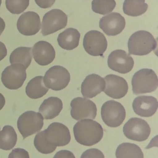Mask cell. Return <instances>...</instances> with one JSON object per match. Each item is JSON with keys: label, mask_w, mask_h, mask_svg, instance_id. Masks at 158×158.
I'll return each instance as SVG.
<instances>
[{"label": "cell", "mask_w": 158, "mask_h": 158, "mask_svg": "<svg viewBox=\"0 0 158 158\" xmlns=\"http://www.w3.org/2000/svg\"><path fill=\"white\" fill-rule=\"evenodd\" d=\"M76 141L85 146H92L99 143L104 135L101 124L92 119H83L77 122L73 127Z\"/></svg>", "instance_id": "obj_1"}, {"label": "cell", "mask_w": 158, "mask_h": 158, "mask_svg": "<svg viewBox=\"0 0 158 158\" xmlns=\"http://www.w3.org/2000/svg\"><path fill=\"white\" fill-rule=\"evenodd\" d=\"M128 45L129 55L144 56L156 50L157 43L151 33L142 30L130 36Z\"/></svg>", "instance_id": "obj_2"}, {"label": "cell", "mask_w": 158, "mask_h": 158, "mask_svg": "<svg viewBox=\"0 0 158 158\" xmlns=\"http://www.w3.org/2000/svg\"><path fill=\"white\" fill-rule=\"evenodd\" d=\"M132 85L135 94L152 93L158 87L157 76L152 69H141L134 75L132 79Z\"/></svg>", "instance_id": "obj_3"}, {"label": "cell", "mask_w": 158, "mask_h": 158, "mask_svg": "<svg viewBox=\"0 0 158 158\" xmlns=\"http://www.w3.org/2000/svg\"><path fill=\"white\" fill-rule=\"evenodd\" d=\"M43 125L41 114L32 110L23 113L17 121L18 129L23 139L40 131Z\"/></svg>", "instance_id": "obj_4"}, {"label": "cell", "mask_w": 158, "mask_h": 158, "mask_svg": "<svg viewBox=\"0 0 158 158\" xmlns=\"http://www.w3.org/2000/svg\"><path fill=\"white\" fill-rule=\"evenodd\" d=\"M101 116L103 121L107 126L116 128L123 123L126 118V110L119 102L109 100L102 106Z\"/></svg>", "instance_id": "obj_5"}, {"label": "cell", "mask_w": 158, "mask_h": 158, "mask_svg": "<svg viewBox=\"0 0 158 158\" xmlns=\"http://www.w3.org/2000/svg\"><path fill=\"white\" fill-rule=\"evenodd\" d=\"M70 79V74L65 68L61 66H54L45 73L44 83L48 88L60 91L67 86Z\"/></svg>", "instance_id": "obj_6"}, {"label": "cell", "mask_w": 158, "mask_h": 158, "mask_svg": "<svg viewBox=\"0 0 158 158\" xmlns=\"http://www.w3.org/2000/svg\"><path fill=\"white\" fill-rule=\"evenodd\" d=\"M67 22V15L63 11L60 9H52L43 18L42 34L44 36L53 34L66 27Z\"/></svg>", "instance_id": "obj_7"}, {"label": "cell", "mask_w": 158, "mask_h": 158, "mask_svg": "<svg viewBox=\"0 0 158 158\" xmlns=\"http://www.w3.org/2000/svg\"><path fill=\"white\" fill-rule=\"evenodd\" d=\"M26 69L19 64H12L3 71L2 82L6 88L10 90H16L23 85L27 78Z\"/></svg>", "instance_id": "obj_8"}, {"label": "cell", "mask_w": 158, "mask_h": 158, "mask_svg": "<svg viewBox=\"0 0 158 158\" xmlns=\"http://www.w3.org/2000/svg\"><path fill=\"white\" fill-rule=\"evenodd\" d=\"M124 135L127 138L137 142L147 140L151 133V129L144 120L133 118L125 123L123 128Z\"/></svg>", "instance_id": "obj_9"}, {"label": "cell", "mask_w": 158, "mask_h": 158, "mask_svg": "<svg viewBox=\"0 0 158 158\" xmlns=\"http://www.w3.org/2000/svg\"><path fill=\"white\" fill-rule=\"evenodd\" d=\"M43 131L47 143L56 147L67 145L71 139L68 128L60 123H51L46 130Z\"/></svg>", "instance_id": "obj_10"}, {"label": "cell", "mask_w": 158, "mask_h": 158, "mask_svg": "<svg viewBox=\"0 0 158 158\" xmlns=\"http://www.w3.org/2000/svg\"><path fill=\"white\" fill-rule=\"evenodd\" d=\"M83 46L86 52L90 55L102 56L107 48V40L104 34L100 31H90L84 36Z\"/></svg>", "instance_id": "obj_11"}, {"label": "cell", "mask_w": 158, "mask_h": 158, "mask_svg": "<svg viewBox=\"0 0 158 158\" xmlns=\"http://www.w3.org/2000/svg\"><path fill=\"white\" fill-rule=\"evenodd\" d=\"M71 117L76 120L95 118L97 114L96 105L92 100L81 97L74 98L70 103Z\"/></svg>", "instance_id": "obj_12"}, {"label": "cell", "mask_w": 158, "mask_h": 158, "mask_svg": "<svg viewBox=\"0 0 158 158\" xmlns=\"http://www.w3.org/2000/svg\"><path fill=\"white\" fill-rule=\"evenodd\" d=\"M109 67L121 74H127L132 70L134 61L125 51L117 50L112 52L108 58Z\"/></svg>", "instance_id": "obj_13"}, {"label": "cell", "mask_w": 158, "mask_h": 158, "mask_svg": "<svg viewBox=\"0 0 158 158\" xmlns=\"http://www.w3.org/2000/svg\"><path fill=\"white\" fill-rule=\"evenodd\" d=\"M104 79L105 87L104 92L108 96L114 99H120L128 93V83L123 78L110 74L106 76Z\"/></svg>", "instance_id": "obj_14"}, {"label": "cell", "mask_w": 158, "mask_h": 158, "mask_svg": "<svg viewBox=\"0 0 158 158\" xmlns=\"http://www.w3.org/2000/svg\"><path fill=\"white\" fill-rule=\"evenodd\" d=\"M19 32L25 36L37 34L41 28V19L38 14L34 12H25L19 17L17 23Z\"/></svg>", "instance_id": "obj_15"}, {"label": "cell", "mask_w": 158, "mask_h": 158, "mask_svg": "<svg viewBox=\"0 0 158 158\" xmlns=\"http://www.w3.org/2000/svg\"><path fill=\"white\" fill-rule=\"evenodd\" d=\"M125 18L119 13H110L100 19L99 27L106 35L114 36L118 35L125 28Z\"/></svg>", "instance_id": "obj_16"}, {"label": "cell", "mask_w": 158, "mask_h": 158, "mask_svg": "<svg viewBox=\"0 0 158 158\" xmlns=\"http://www.w3.org/2000/svg\"><path fill=\"white\" fill-rule=\"evenodd\" d=\"M35 62L41 66L48 65L55 58V51L52 44L45 41L36 43L32 48Z\"/></svg>", "instance_id": "obj_17"}, {"label": "cell", "mask_w": 158, "mask_h": 158, "mask_svg": "<svg viewBox=\"0 0 158 158\" xmlns=\"http://www.w3.org/2000/svg\"><path fill=\"white\" fill-rule=\"evenodd\" d=\"M158 103L156 98L150 96H140L134 100L133 108L137 115L142 117H150L157 110Z\"/></svg>", "instance_id": "obj_18"}, {"label": "cell", "mask_w": 158, "mask_h": 158, "mask_svg": "<svg viewBox=\"0 0 158 158\" xmlns=\"http://www.w3.org/2000/svg\"><path fill=\"white\" fill-rule=\"evenodd\" d=\"M105 87L104 78L95 74L86 77L82 83L81 93L83 97L92 98L104 91Z\"/></svg>", "instance_id": "obj_19"}, {"label": "cell", "mask_w": 158, "mask_h": 158, "mask_svg": "<svg viewBox=\"0 0 158 158\" xmlns=\"http://www.w3.org/2000/svg\"><path fill=\"white\" fill-rule=\"evenodd\" d=\"M62 100L55 97H51L44 100L39 108V112L46 120L52 119L59 115L63 109Z\"/></svg>", "instance_id": "obj_20"}, {"label": "cell", "mask_w": 158, "mask_h": 158, "mask_svg": "<svg viewBox=\"0 0 158 158\" xmlns=\"http://www.w3.org/2000/svg\"><path fill=\"white\" fill-rule=\"evenodd\" d=\"M80 33L73 28H69L60 33L57 41L59 46L64 50L71 51L79 45Z\"/></svg>", "instance_id": "obj_21"}, {"label": "cell", "mask_w": 158, "mask_h": 158, "mask_svg": "<svg viewBox=\"0 0 158 158\" xmlns=\"http://www.w3.org/2000/svg\"><path fill=\"white\" fill-rule=\"evenodd\" d=\"M44 77L38 76L29 81L26 87V93L28 97L32 99L41 98L48 92V88L44 83Z\"/></svg>", "instance_id": "obj_22"}, {"label": "cell", "mask_w": 158, "mask_h": 158, "mask_svg": "<svg viewBox=\"0 0 158 158\" xmlns=\"http://www.w3.org/2000/svg\"><path fill=\"white\" fill-rule=\"evenodd\" d=\"M32 48L20 47L14 50L10 55V64H19L23 65L25 68H28L32 60Z\"/></svg>", "instance_id": "obj_23"}, {"label": "cell", "mask_w": 158, "mask_h": 158, "mask_svg": "<svg viewBox=\"0 0 158 158\" xmlns=\"http://www.w3.org/2000/svg\"><path fill=\"white\" fill-rule=\"evenodd\" d=\"M17 135L13 127L6 125L0 131V148L4 150H10L15 146Z\"/></svg>", "instance_id": "obj_24"}, {"label": "cell", "mask_w": 158, "mask_h": 158, "mask_svg": "<svg viewBox=\"0 0 158 158\" xmlns=\"http://www.w3.org/2000/svg\"><path fill=\"white\" fill-rule=\"evenodd\" d=\"M116 156L117 158H144L143 153L138 145L128 143L119 145Z\"/></svg>", "instance_id": "obj_25"}, {"label": "cell", "mask_w": 158, "mask_h": 158, "mask_svg": "<svg viewBox=\"0 0 158 158\" xmlns=\"http://www.w3.org/2000/svg\"><path fill=\"white\" fill-rule=\"evenodd\" d=\"M148 5L145 0H125L123 5L124 14L132 17H137L147 11Z\"/></svg>", "instance_id": "obj_26"}, {"label": "cell", "mask_w": 158, "mask_h": 158, "mask_svg": "<svg viewBox=\"0 0 158 158\" xmlns=\"http://www.w3.org/2000/svg\"><path fill=\"white\" fill-rule=\"evenodd\" d=\"M92 9L95 13L105 15L111 13L116 6L115 0H93Z\"/></svg>", "instance_id": "obj_27"}, {"label": "cell", "mask_w": 158, "mask_h": 158, "mask_svg": "<svg viewBox=\"0 0 158 158\" xmlns=\"http://www.w3.org/2000/svg\"><path fill=\"white\" fill-rule=\"evenodd\" d=\"M34 145L36 149L41 154H51L56 149V147L51 145L47 143L45 138L43 131L37 134L35 136Z\"/></svg>", "instance_id": "obj_28"}, {"label": "cell", "mask_w": 158, "mask_h": 158, "mask_svg": "<svg viewBox=\"0 0 158 158\" xmlns=\"http://www.w3.org/2000/svg\"><path fill=\"white\" fill-rule=\"evenodd\" d=\"M29 0H6V6L8 11L15 15L24 12L28 6Z\"/></svg>", "instance_id": "obj_29"}, {"label": "cell", "mask_w": 158, "mask_h": 158, "mask_svg": "<svg viewBox=\"0 0 158 158\" xmlns=\"http://www.w3.org/2000/svg\"><path fill=\"white\" fill-rule=\"evenodd\" d=\"M80 158H105L103 153L99 149L91 148L83 152Z\"/></svg>", "instance_id": "obj_30"}, {"label": "cell", "mask_w": 158, "mask_h": 158, "mask_svg": "<svg viewBox=\"0 0 158 158\" xmlns=\"http://www.w3.org/2000/svg\"><path fill=\"white\" fill-rule=\"evenodd\" d=\"M8 158H30L28 151L22 148L13 149L9 154Z\"/></svg>", "instance_id": "obj_31"}, {"label": "cell", "mask_w": 158, "mask_h": 158, "mask_svg": "<svg viewBox=\"0 0 158 158\" xmlns=\"http://www.w3.org/2000/svg\"><path fill=\"white\" fill-rule=\"evenodd\" d=\"M56 0H35V2L41 8H48L51 7Z\"/></svg>", "instance_id": "obj_32"}, {"label": "cell", "mask_w": 158, "mask_h": 158, "mask_svg": "<svg viewBox=\"0 0 158 158\" xmlns=\"http://www.w3.org/2000/svg\"><path fill=\"white\" fill-rule=\"evenodd\" d=\"M53 158H76L73 153L66 150H62L56 154Z\"/></svg>", "instance_id": "obj_33"}, {"label": "cell", "mask_w": 158, "mask_h": 158, "mask_svg": "<svg viewBox=\"0 0 158 158\" xmlns=\"http://www.w3.org/2000/svg\"><path fill=\"white\" fill-rule=\"evenodd\" d=\"M7 55V50L5 45L0 41V61H2Z\"/></svg>", "instance_id": "obj_34"}, {"label": "cell", "mask_w": 158, "mask_h": 158, "mask_svg": "<svg viewBox=\"0 0 158 158\" xmlns=\"http://www.w3.org/2000/svg\"><path fill=\"white\" fill-rule=\"evenodd\" d=\"M5 28V23L3 19L0 17V36L4 30Z\"/></svg>", "instance_id": "obj_35"}, {"label": "cell", "mask_w": 158, "mask_h": 158, "mask_svg": "<svg viewBox=\"0 0 158 158\" xmlns=\"http://www.w3.org/2000/svg\"><path fill=\"white\" fill-rule=\"evenodd\" d=\"M5 104V98L4 96L0 93V110L4 106Z\"/></svg>", "instance_id": "obj_36"}, {"label": "cell", "mask_w": 158, "mask_h": 158, "mask_svg": "<svg viewBox=\"0 0 158 158\" xmlns=\"http://www.w3.org/2000/svg\"><path fill=\"white\" fill-rule=\"evenodd\" d=\"M1 4H2V0H0V7H1Z\"/></svg>", "instance_id": "obj_37"}]
</instances>
